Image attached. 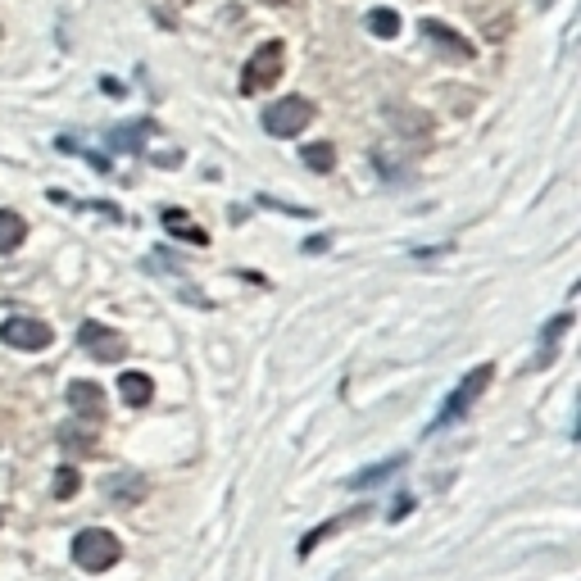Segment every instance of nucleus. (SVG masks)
I'll list each match as a JSON object with an SVG mask.
<instances>
[{"instance_id":"a211bd4d","label":"nucleus","mask_w":581,"mask_h":581,"mask_svg":"<svg viewBox=\"0 0 581 581\" xmlns=\"http://www.w3.org/2000/svg\"><path fill=\"white\" fill-rule=\"evenodd\" d=\"M77 486H82L77 468H59V473H55V499H68V495H77Z\"/></svg>"},{"instance_id":"0eeeda50","label":"nucleus","mask_w":581,"mask_h":581,"mask_svg":"<svg viewBox=\"0 0 581 581\" xmlns=\"http://www.w3.org/2000/svg\"><path fill=\"white\" fill-rule=\"evenodd\" d=\"M422 36L436 46V51H445L450 59H473V42H463V36L454 32V27H445V23H436V19H428L422 23Z\"/></svg>"},{"instance_id":"f03ea898","label":"nucleus","mask_w":581,"mask_h":581,"mask_svg":"<svg viewBox=\"0 0 581 581\" xmlns=\"http://www.w3.org/2000/svg\"><path fill=\"white\" fill-rule=\"evenodd\" d=\"M282 64H287V46L278 42H263L250 59H246V68H241V91L246 96H259V91H268L282 77Z\"/></svg>"},{"instance_id":"2eb2a0df","label":"nucleus","mask_w":581,"mask_h":581,"mask_svg":"<svg viewBox=\"0 0 581 581\" xmlns=\"http://www.w3.org/2000/svg\"><path fill=\"white\" fill-rule=\"evenodd\" d=\"M568 327H572V314H559V318L546 327V341H540V364H550V359H554V350H559V341H563Z\"/></svg>"},{"instance_id":"f3484780","label":"nucleus","mask_w":581,"mask_h":581,"mask_svg":"<svg viewBox=\"0 0 581 581\" xmlns=\"http://www.w3.org/2000/svg\"><path fill=\"white\" fill-rule=\"evenodd\" d=\"M145 132H150L145 123H132V128H114V132H109V141H114V145H119V150H141V141H145Z\"/></svg>"},{"instance_id":"412c9836","label":"nucleus","mask_w":581,"mask_h":581,"mask_svg":"<svg viewBox=\"0 0 581 581\" xmlns=\"http://www.w3.org/2000/svg\"><path fill=\"white\" fill-rule=\"evenodd\" d=\"M263 5H287V0H263Z\"/></svg>"},{"instance_id":"4468645a","label":"nucleus","mask_w":581,"mask_h":581,"mask_svg":"<svg viewBox=\"0 0 581 581\" xmlns=\"http://www.w3.org/2000/svg\"><path fill=\"white\" fill-rule=\"evenodd\" d=\"M300 160H304V169H314V173H332L336 169V150L327 141H314V145L300 150Z\"/></svg>"},{"instance_id":"1a4fd4ad","label":"nucleus","mask_w":581,"mask_h":581,"mask_svg":"<svg viewBox=\"0 0 581 581\" xmlns=\"http://www.w3.org/2000/svg\"><path fill=\"white\" fill-rule=\"evenodd\" d=\"M105 495L114 499V505H123V509H132L137 499L145 495V482L137 477V473H114V477H105Z\"/></svg>"},{"instance_id":"6e6552de","label":"nucleus","mask_w":581,"mask_h":581,"mask_svg":"<svg viewBox=\"0 0 581 581\" xmlns=\"http://www.w3.org/2000/svg\"><path fill=\"white\" fill-rule=\"evenodd\" d=\"M68 404H73V413H82L91 422L105 418V391H100L96 381H73L68 386Z\"/></svg>"},{"instance_id":"423d86ee","label":"nucleus","mask_w":581,"mask_h":581,"mask_svg":"<svg viewBox=\"0 0 581 581\" xmlns=\"http://www.w3.org/2000/svg\"><path fill=\"white\" fill-rule=\"evenodd\" d=\"M0 341L14 345V350H46V345L55 341V332H51L42 318H23V314H14V318L0 323Z\"/></svg>"},{"instance_id":"dca6fc26","label":"nucleus","mask_w":581,"mask_h":581,"mask_svg":"<svg viewBox=\"0 0 581 581\" xmlns=\"http://www.w3.org/2000/svg\"><path fill=\"white\" fill-rule=\"evenodd\" d=\"M368 32L373 36H400V14L396 10H373L368 14Z\"/></svg>"},{"instance_id":"9b49d317","label":"nucleus","mask_w":581,"mask_h":581,"mask_svg":"<svg viewBox=\"0 0 581 581\" xmlns=\"http://www.w3.org/2000/svg\"><path fill=\"white\" fill-rule=\"evenodd\" d=\"M23 237H27V223H23L14 209H0V255L19 250V246H23Z\"/></svg>"},{"instance_id":"f8f14e48","label":"nucleus","mask_w":581,"mask_h":581,"mask_svg":"<svg viewBox=\"0 0 581 581\" xmlns=\"http://www.w3.org/2000/svg\"><path fill=\"white\" fill-rule=\"evenodd\" d=\"M164 227L173 232V237H182V241H191V246H205L209 237L191 223V214H182V209H164Z\"/></svg>"},{"instance_id":"7ed1b4c3","label":"nucleus","mask_w":581,"mask_h":581,"mask_svg":"<svg viewBox=\"0 0 581 581\" xmlns=\"http://www.w3.org/2000/svg\"><path fill=\"white\" fill-rule=\"evenodd\" d=\"M491 377H495V368H491V364H477V368H473L468 377H463V381L454 386V396L445 400V409L436 413L432 432H436V428H450L454 418H463V413H468V409H473V400H482V391L491 386Z\"/></svg>"},{"instance_id":"39448f33","label":"nucleus","mask_w":581,"mask_h":581,"mask_svg":"<svg viewBox=\"0 0 581 581\" xmlns=\"http://www.w3.org/2000/svg\"><path fill=\"white\" fill-rule=\"evenodd\" d=\"M77 341H82V350L91 359H100V364H119L128 355V341L114 327H105V323H82V327H77Z\"/></svg>"},{"instance_id":"20e7f679","label":"nucleus","mask_w":581,"mask_h":581,"mask_svg":"<svg viewBox=\"0 0 581 581\" xmlns=\"http://www.w3.org/2000/svg\"><path fill=\"white\" fill-rule=\"evenodd\" d=\"M309 123H314V105H309L304 96H287V100L263 109V132L268 137H295Z\"/></svg>"},{"instance_id":"6ab92c4d","label":"nucleus","mask_w":581,"mask_h":581,"mask_svg":"<svg viewBox=\"0 0 581 581\" xmlns=\"http://www.w3.org/2000/svg\"><path fill=\"white\" fill-rule=\"evenodd\" d=\"M59 445H64V450H73V445H77V450H91L87 432H73V428H59Z\"/></svg>"},{"instance_id":"ddd939ff","label":"nucleus","mask_w":581,"mask_h":581,"mask_svg":"<svg viewBox=\"0 0 581 581\" xmlns=\"http://www.w3.org/2000/svg\"><path fill=\"white\" fill-rule=\"evenodd\" d=\"M400 468H404V454H400V459H386V463H373V468H364L359 477H350V491H368V486L386 482V477L400 473Z\"/></svg>"},{"instance_id":"4be33fe9","label":"nucleus","mask_w":581,"mask_h":581,"mask_svg":"<svg viewBox=\"0 0 581 581\" xmlns=\"http://www.w3.org/2000/svg\"><path fill=\"white\" fill-rule=\"evenodd\" d=\"M0 522H5V509H0Z\"/></svg>"},{"instance_id":"9d476101","label":"nucleus","mask_w":581,"mask_h":581,"mask_svg":"<svg viewBox=\"0 0 581 581\" xmlns=\"http://www.w3.org/2000/svg\"><path fill=\"white\" fill-rule=\"evenodd\" d=\"M119 396H123L132 409H141V404H150V396H154V381H150L145 373H123V377H119Z\"/></svg>"},{"instance_id":"f257e3e1","label":"nucleus","mask_w":581,"mask_h":581,"mask_svg":"<svg viewBox=\"0 0 581 581\" xmlns=\"http://www.w3.org/2000/svg\"><path fill=\"white\" fill-rule=\"evenodd\" d=\"M119 536L105 531V527H87L73 536V563L82 572H109L114 563H119Z\"/></svg>"},{"instance_id":"aec40b11","label":"nucleus","mask_w":581,"mask_h":581,"mask_svg":"<svg viewBox=\"0 0 581 581\" xmlns=\"http://www.w3.org/2000/svg\"><path fill=\"white\" fill-rule=\"evenodd\" d=\"M409 509H413V499H396V509H391V522H400V518H404Z\"/></svg>"}]
</instances>
